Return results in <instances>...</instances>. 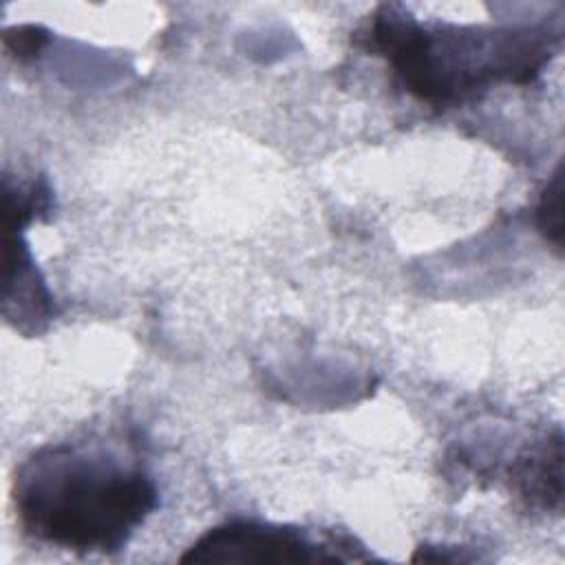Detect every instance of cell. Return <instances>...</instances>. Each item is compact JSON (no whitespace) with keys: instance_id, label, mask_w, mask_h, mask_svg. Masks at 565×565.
<instances>
[{"instance_id":"cell-1","label":"cell","mask_w":565,"mask_h":565,"mask_svg":"<svg viewBox=\"0 0 565 565\" xmlns=\"http://www.w3.org/2000/svg\"><path fill=\"white\" fill-rule=\"evenodd\" d=\"M22 530L49 545L115 552L157 508L141 461L102 441H62L35 450L15 475Z\"/></svg>"},{"instance_id":"cell-2","label":"cell","mask_w":565,"mask_h":565,"mask_svg":"<svg viewBox=\"0 0 565 565\" xmlns=\"http://www.w3.org/2000/svg\"><path fill=\"white\" fill-rule=\"evenodd\" d=\"M364 35L402 86L430 106H457L494 84L536 79L561 46V24L483 26L419 22L402 4H382Z\"/></svg>"},{"instance_id":"cell-3","label":"cell","mask_w":565,"mask_h":565,"mask_svg":"<svg viewBox=\"0 0 565 565\" xmlns=\"http://www.w3.org/2000/svg\"><path fill=\"white\" fill-rule=\"evenodd\" d=\"M369 558L355 539L344 532L322 530L320 536L305 527L230 521L205 532L181 563H340Z\"/></svg>"},{"instance_id":"cell-4","label":"cell","mask_w":565,"mask_h":565,"mask_svg":"<svg viewBox=\"0 0 565 565\" xmlns=\"http://www.w3.org/2000/svg\"><path fill=\"white\" fill-rule=\"evenodd\" d=\"M514 490L543 510H561L563 497V437H545L530 446L512 468Z\"/></svg>"},{"instance_id":"cell-5","label":"cell","mask_w":565,"mask_h":565,"mask_svg":"<svg viewBox=\"0 0 565 565\" xmlns=\"http://www.w3.org/2000/svg\"><path fill=\"white\" fill-rule=\"evenodd\" d=\"M15 302L18 327L24 329L29 322L38 329L40 322H46L53 313L51 296L38 276L29 249L18 241H7V276H4V309Z\"/></svg>"},{"instance_id":"cell-6","label":"cell","mask_w":565,"mask_h":565,"mask_svg":"<svg viewBox=\"0 0 565 565\" xmlns=\"http://www.w3.org/2000/svg\"><path fill=\"white\" fill-rule=\"evenodd\" d=\"M563 177L561 170L554 172L545 190L541 192L539 205H536V225L545 234L550 243L561 247L563 238Z\"/></svg>"}]
</instances>
